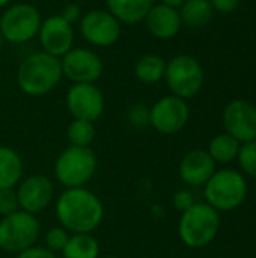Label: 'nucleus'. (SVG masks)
I'll return each instance as SVG.
<instances>
[{"label":"nucleus","mask_w":256,"mask_h":258,"mask_svg":"<svg viewBox=\"0 0 256 258\" xmlns=\"http://www.w3.org/2000/svg\"><path fill=\"white\" fill-rule=\"evenodd\" d=\"M54 216L69 234H92L104 221V204L88 187L63 189L54 200Z\"/></svg>","instance_id":"1"},{"label":"nucleus","mask_w":256,"mask_h":258,"mask_svg":"<svg viewBox=\"0 0 256 258\" xmlns=\"http://www.w3.org/2000/svg\"><path fill=\"white\" fill-rule=\"evenodd\" d=\"M60 59L45 51L27 56L18 71L17 82L20 89L30 97H41L53 91L62 79Z\"/></svg>","instance_id":"2"},{"label":"nucleus","mask_w":256,"mask_h":258,"mask_svg":"<svg viewBox=\"0 0 256 258\" xmlns=\"http://www.w3.org/2000/svg\"><path fill=\"white\" fill-rule=\"evenodd\" d=\"M98 169V157L91 147H72L68 145L60 151L54 160L53 172L63 189L86 187V184L95 177Z\"/></svg>","instance_id":"3"},{"label":"nucleus","mask_w":256,"mask_h":258,"mask_svg":"<svg viewBox=\"0 0 256 258\" xmlns=\"http://www.w3.org/2000/svg\"><path fill=\"white\" fill-rule=\"evenodd\" d=\"M220 228V216L216 209L207 203H195L181 213L178 222V234L181 242L193 249L210 245Z\"/></svg>","instance_id":"4"},{"label":"nucleus","mask_w":256,"mask_h":258,"mask_svg":"<svg viewBox=\"0 0 256 258\" xmlns=\"http://www.w3.org/2000/svg\"><path fill=\"white\" fill-rule=\"evenodd\" d=\"M207 204L217 212H231L243 204L247 197L246 178L234 169H222L205 183Z\"/></svg>","instance_id":"5"},{"label":"nucleus","mask_w":256,"mask_h":258,"mask_svg":"<svg viewBox=\"0 0 256 258\" xmlns=\"http://www.w3.org/2000/svg\"><path fill=\"white\" fill-rule=\"evenodd\" d=\"M41 224L35 215L18 210L0 219V249L17 255L38 243Z\"/></svg>","instance_id":"6"},{"label":"nucleus","mask_w":256,"mask_h":258,"mask_svg":"<svg viewBox=\"0 0 256 258\" xmlns=\"http://www.w3.org/2000/svg\"><path fill=\"white\" fill-rule=\"evenodd\" d=\"M164 79L175 97L183 100L198 95L204 85L201 63L190 54H178L166 63Z\"/></svg>","instance_id":"7"},{"label":"nucleus","mask_w":256,"mask_h":258,"mask_svg":"<svg viewBox=\"0 0 256 258\" xmlns=\"http://www.w3.org/2000/svg\"><path fill=\"white\" fill-rule=\"evenodd\" d=\"M41 14L30 3H17L8 8L0 18V33L14 44L33 39L41 27Z\"/></svg>","instance_id":"8"},{"label":"nucleus","mask_w":256,"mask_h":258,"mask_svg":"<svg viewBox=\"0 0 256 258\" xmlns=\"http://www.w3.org/2000/svg\"><path fill=\"white\" fill-rule=\"evenodd\" d=\"M15 194L20 210L35 216L45 212L56 200L54 184L45 174H30L23 177L15 187Z\"/></svg>","instance_id":"9"},{"label":"nucleus","mask_w":256,"mask_h":258,"mask_svg":"<svg viewBox=\"0 0 256 258\" xmlns=\"http://www.w3.org/2000/svg\"><path fill=\"white\" fill-rule=\"evenodd\" d=\"M189 115L186 100L175 95L163 97L149 107V125L161 135H175L186 127Z\"/></svg>","instance_id":"10"},{"label":"nucleus","mask_w":256,"mask_h":258,"mask_svg":"<svg viewBox=\"0 0 256 258\" xmlns=\"http://www.w3.org/2000/svg\"><path fill=\"white\" fill-rule=\"evenodd\" d=\"M66 107L74 119L95 122L104 113L106 101L94 83H74L66 94Z\"/></svg>","instance_id":"11"},{"label":"nucleus","mask_w":256,"mask_h":258,"mask_svg":"<svg viewBox=\"0 0 256 258\" xmlns=\"http://www.w3.org/2000/svg\"><path fill=\"white\" fill-rule=\"evenodd\" d=\"M83 38L97 47H110L121 36V23L109 11L92 9L80 20Z\"/></svg>","instance_id":"12"},{"label":"nucleus","mask_w":256,"mask_h":258,"mask_svg":"<svg viewBox=\"0 0 256 258\" xmlns=\"http://www.w3.org/2000/svg\"><path fill=\"white\" fill-rule=\"evenodd\" d=\"M62 73L74 83H94L103 74V62L100 56L83 47L71 48L60 59Z\"/></svg>","instance_id":"13"},{"label":"nucleus","mask_w":256,"mask_h":258,"mask_svg":"<svg viewBox=\"0 0 256 258\" xmlns=\"http://www.w3.org/2000/svg\"><path fill=\"white\" fill-rule=\"evenodd\" d=\"M226 133L241 144L256 141V107L246 100L231 101L223 112Z\"/></svg>","instance_id":"14"},{"label":"nucleus","mask_w":256,"mask_h":258,"mask_svg":"<svg viewBox=\"0 0 256 258\" xmlns=\"http://www.w3.org/2000/svg\"><path fill=\"white\" fill-rule=\"evenodd\" d=\"M39 41L45 53L62 57L74 45V29L60 15H51L41 23Z\"/></svg>","instance_id":"15"},{"label":"nucleus","mask_w":256,"mask_h":258,"mask_svg":"<svg viewBox=\"0 0 256 258\" xmlns=\"http://www.w3.org/2000/svg\"><path fill=\"white\" fill-rule=\"evenodd\" d=\"M216 172V162L208 151L192 150L180 163V177L189 186H205Z\"/></svg>","instance_id":"16"},{"label":"nucleus","mask_w":256,"mask_h":258,"mask_svg":"<svg viewBox=\"0 0 256 258\" xmlns=\"http://www.w3.org/2000/svg\"><path fill=\"white\" fill-rule=\"evenodd\" d=\"M146 27L152 36L158 39H170L181 29L180 12L166 5H154L145 17Z\"/></svg>","instance_id":"17"},{"label":"nucleus","mask_w":256,"mask_h":258,"mask_svg":"<svg viewBox=\"0 0 256 258\" xmlns=\"http://www.w3.org/2000/svg\"><path fill=\"white\" fill-rule=\"evenodd\" d=\"M24 174L23 159L17 150L0 145V190L15 189Z\"/></svg>","instance_id":"18"},{"label":"nucleus","mask_w":256,"mask_h":258,"mask_svg":"<svg viewBox=\"0 0 256 258\" xmlns=\"http://www.w3.org/2000/svg\"><path fill=\"white\" fill-rule=\"evenodd\" d=\"M107 11L116 17L119 23L136 24L145 20L154 0H106Z\"/></svg>","instance_id":"19"},{"label":"nucleus","mask_w":256,"mask_h":258,"mask_svg":"<svg viewBox=\"0 0 256 258\" xmlns=\"http://www.w3.org/2000/svg\"><path fill=\"white\" fill-rule=\"evenodd\" d=\"M63 258H100V242L92 234H71L63 251Z\"/></svg>","instance_id":"20"},{"label":"nucleus","mask_w":256,"mask_h":258,"mask_svg":"<svg viewBox=\"0 0 256 258\" xmlns=\"http://www.w3.org/2000/svg\"><path fill=\"white\" fill-rule=\"evenodd\" d=\"M180 8L181 23L190 27L205 26L213 18V5L210 0H184Z\"/></svg>","instance_id":"21"},{"label":"nucleus","mask_w":256,"mask_h":258,"mask_svg":"<svg viewBox=\"0 0 256 258\" xmlns=\"http://www.w3.org/2000/svg\"><path fill=\"white\" fill-rule=\"evenodd\" d=\"M166 62L158 54H145L134 65V76L139 82L154 85L164 77Z\"/></svg>","instance_id":"22"},{"label":"nucleus","mask_w":256,"mask_h":258,"mask_svg":"<svg viewBox=\"0 0 256 258\" xmlns=\"http://www.w3.org/2000/svg\"><path fill=\"white\" fill-rule=\"evenodd\" d=\"M240 151V142L228 133L217 135L213 138L208 147V154L216 163H229L237 159Z\"/></svg>","instance_id":"23"},{"label":"nucleus","mask_w":256,"mask_h":258,"mask_svg":"<svg viewBox=\"0 0 256 258\" xmlns=\"http://www.w3.org/2000/svg\"><path fill=\"white\" fill-rule=\"evenodd\" d=\"M97 130L94 122L83 119H72L66 128V138L72 147H91L95 139Z\"/></svg>","instance_id":"24"},{"label":"nucleus","mask_w":256,"mask_h":258,"mask_svg":"<svg viewBox=\"0 0 256 258\" xmlns=\"http://www.w3.org/2000/svg\"><path fill=\"white\" fill-rule=\"evenodd\" d=\"M69 236L71 234L65 228H62L60 225L51 227L44 233V245L42 246H45L48 251H51L54 254L62 252L66 242H68V239H69Z\"/></svg>","instance_id":"25"},{"label":"nucleus","mask_w":256,"mask_h":258,"mask_svg":"<svg viewBox=\"0 0 256 258\" xmlns=\"http://www.w3.org/2000/svg\"><path fill=\"white\" fill-rule=\"evenodd\" d=\"M238 162L241 169L252 178H256V141L246 142L240 147Z\"/></svg>","instance_id":"26"},{"label":"nucleus","mask_w":256,"mask_h":258,"mask_svg":"<svg viewBox=\"0 0 256 258\" xmlns=\"http://www.w3.org/2000/svg\"><path fill=\"white\" fill-rule=\"evenodd\" d=\"M127 119L134 128H145L149 125V109L145 104H134L127 113Z\"/></svg>","instance_id":"27"},{"label":"nucleus","mask_w":256,"mask_h":258,"mask_svg":"<svg viewBox=\"0 0 256 258\" xmlns=\"http://www.w3.org/2000/svg\"><path fill=\"white\" fill-rule=\"evenodd\" d=\"M20 210L18 198L15 189H3L0 190V216H9Z\"/></svg>","instance_id":"28"},{"label":"nucleus","mask_w":256,"mask_h":258,"mask_svg":"<svg viewBox=\"0 0 256 258\" xmlns=\"http://www.w3.org/2000/svg\"><path fill=\"white\" fill-rule=\"evenodd\" d=\"M195 203H196V201H195V198H193V194L189 192V190H178V192L174 195V198H172V204H174V207H175L180 213H183V212H186L187 209H190Z\"/></svg>","instance_id":"29"},{"label":"nucleus","mask_w":256,"mask_h":258,"mask_svg":"<svg viewBox=\"0 0 256 258\" xmlns=\"http://www.w3.org/2000/svg\"><path fill=\"white\" fill-rule=\"evenodd\" d=\"M15 258H57L56 257V254L54 252H51V251H48L45 246H42V245H33V246H30V248H27V249H24V251H21V252H18Z\"/></svg>","instance_id":"30"},{"label":"nucleus","mask_w":256,"mask_h":258,"mask_svg":"<svg viewBox=\"0 0 256 258\" xmlns=\"http://www.w3.org/2000/svg\"><path fill=\"white\" fill-rule=\"evenodd\" d=\"M59 15H60L66 23H69V24L72 26L74 23H77V21L81 20V9H80L78 5L69 3V5H66V6L62 9V12H60Z\"/></svg>","instance_id":"31"},{"label":"nucleus","mask_w":256,"mask_h":258,"mask_svg":"<svg viewBox=\"0 0 256 258\" xmlns=\"http://www.w3.org/2000/svg\"><path fill=\"white\" fill-rule=\"evenodd\" d=\"M240 0H211L213 9L222 12V14H231L238 8Z\"/></svg>","instance_id":"32"},{"label":"nucleus","mask_w":256,"mask_h":258,"mask_svg":"<svg viewBox=\"0 0 256 258\" xmlns=\"http://www.w3.org/2000/svg\"><path fill=\"white\" fill-rule=\"evenodd\" d=\"M183 3H184V0H161V5H166V6L174 8V9L180 8Z\"/></svg>","instance_id":"33"},{"label":"nucleus","mask_w":256,"mask_h":258,"mask_svg":"<svg viewBox=\"0 0 256 258\" xmlns=\"http://www.w3.org/2000/svg\"><path fill=\"white\" fill-rule=\"evenodd\" d=\"M9 2H11V0H0V8H2V6H6Z\"/></svg>","instance_id":"34"},{"label":"nucleus","mask_w":256,"mask_h":258,"mask_svg":"<svg viewBox=\"0 0 256 258\" xmlns=\"http://www.w3.org/2000/svg\"><path fill=\"white\" fill-rule=\"evenodd\" d=\"M100 258H121V257H118V255H106V257H100Z\"/></svg>","instance_id":"35"},{"label":"nucleus","mask_w":256,"mask_h":258,"mask_svg":"<svg viewBox=\"0 0 256 258\" xmlns=\"http://www.w3.org/2000/svg\"><path fill=\"white\" fill-rule=\"evenodd\" d=\"M2 38H3V36H2V33H0V47H2Z\"/></svg>","instance_id":"36"}]
</instances>
